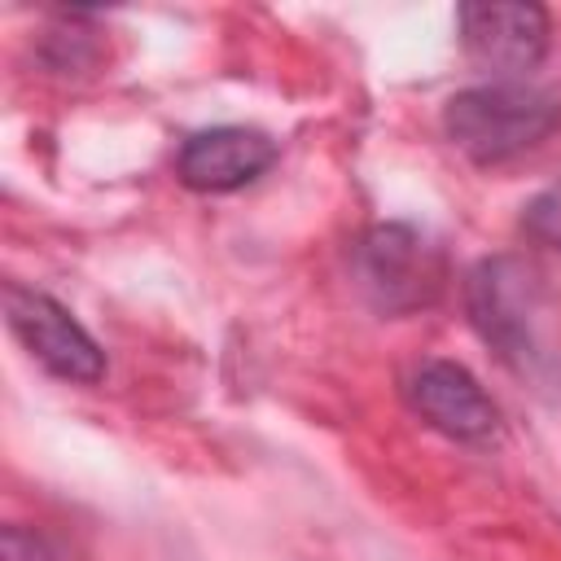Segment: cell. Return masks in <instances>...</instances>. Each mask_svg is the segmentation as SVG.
Returning a JSON list of instances; mask_svg holds the SVG:
<instances>
[{"mask_svg": "<svg viewBox=\"0 0 561 561\" xmlns=\"http://www.w3.org/2000/svg\"><path fill=\"white\" fill-rule=\"evenodd\" d=\"M561 123V101L522 79L513 83H478L447 101L443 127L447 140L473 162H504L535 149Z\"/></svg>", "mask_w": 561, "mask_h": 561, "instance_id": "2", "label": "cell"}, {"mask_svg": "<svg viewBox=\"0 0 561 561\" xmlns=\"http://www.w3.org/2000/svg\"><path fill=\"white\" fill-rule=\"evenodd\" d=\"M4 320L13 337L53 377L75 381V386H96L105 377V351L57 298L26 289V285H4Z\"/></svg>", "mask_w": 561, "mask_h": 561, "instance_id": "4", "label": "cell"}, {"mask_svg": "<svg viewBox=\"0 0 561 561\" xmlns=\"http://www.w3.org/2000/svg\"><path fill=\"white\" fill-rule=\"evenodd\" d=\"M460 44L473 66H482L495 83H513L517 75L535 70L548 53V13L522 0H482L460 4Z\"/></svg>", "mask_w": 561, "mask_h": 561, "instance_id": "5", "label": "cell"}, {"mask_svg": "<svg viewBox=\"0 0 561 561\" xmlns=\"http://www.w3.org/2000/svg\"><path fill=\"white\" fill-rule=\"evenodd\" d=\"M465 307L508 373L539 390H561V294L530 259H482L465 280Z\"/></svg>", "mask_w": 561, "mask_h": 561, "instance_id": "1", "label": "cell"}, {"mask_svg": "<svg viewBox=\"0 0 561 561\" xmlns=\"http://www.w3.org/2000/svg\"><path fill=\"white\" fill-rule=\"evenodd\" d=\"M403 390H408L412 412L447 438L478 443V438H491L495 425H500V412H495L491 394L456 359H421Z\"/></svg>", "mask_w": 561, "mask_h": 561, "instance_id": "6", "label": "cell"}, {"mask_svg": "<svg viewBox=\"0 0 561 561\" xmlns=\"http://www.w3.org/2000/svg\"><path fill=\"white\" fill-rule=\"evenodd\" d=\"M355 280L386 316L421 311L443 289V254L408 224H377L355 245Z\"/></svg>", "mask_w": 561, "mask_h": 561, "instance_id": "3", "label": "cell"}, {"mask_svg": "<svg viewBox=\"0 0 561 561\" xmlns=\"http://www.w3.org/2000/svg\"><path fill=\"white\" fill-rule=\"evenodd\" d=\"M0 561H66L61 543L31 526H4L0 530Z\"/></svg>", "mask_w": 561, "mask_h": 561, "instance_id": "8", "label": "cell"}, {"mask_svg": "<svg viewBox=\"0 0 561 561\" xmlns=\"http://www.w3.org/2000/svg\"><path fill=\"white\" fill-rule=\"evenodd\" d=\"M522 228H526V237H535L539 245L561 250V184L543 188V193L522 210Z\"/></svg>", "mask_w": 561, "mask_h": 561, "instance_id": "9", "label": "cell"}, {"mask_svg": "<svg viewBox=\"0 0 561 561\" xmlns=\"http://www.w3.org/2000/svg\"><path fill=\"white\" fill-rule=\"evenodd\" d=\"M276 162V140L259 127H210L180 145L175 175L197 193H232Z\"/></svg>", "mask_w": 561, "mask_h": 561, "instance_id": "7", "label": "cell"}]
</instances>
